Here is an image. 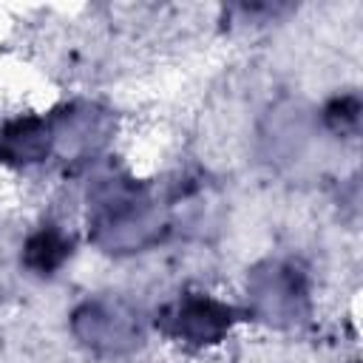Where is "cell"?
<instances>
[{"label":"cell","instance_id":"cell-2","mask_svg":"<svg viewBox=\"0 0 363 363\" xmlns=\"http://www.w3.org/2000/svg\"><path fill=\"white\" fill-rule=\"evenodd\" d=\"M315 309L312 278L295 258H261L244 275V320L289 332L309 323Z\"/></svg>","mask_w":363,"mask_h":363},{"label":"cell","instance_id":"cell-4","mask_svg":"<svg viewBox=\"0 0 363 363\" xmlns=\"http://www.w3.org/2000/svg\"><path fill=\"white\" fill-rule=\"evenodd\" d=\"M241 320L244 315L238 303L207 289H184L153 312L150 326L164 340L193 352H207L221 346Z\"/></svg>","mask_w":363,"mask_h":363},{"label":"cell","instance_id":"cell-5","mask_svg":"<svg viewBox=\"0 0 363 363\" xmlns=\"http://www.w3.org/2000/svg\"><path fill=\"white\" fill-rule=\"evenodd\" d=\"M51 130H54V159L82 164L99 162L116 133V113L88 96H71L48 108Z\"/></svg>","mask_w":363,"mask_h":363},{"label":"cell","instance_id":"cell-3","mask_svg":"<svg viewBox=\"0 0 363 363\" xmlns=\"http://www.w3.org/2000/svg\"><path fill=\"white\" fill-rule=\"evenodd\" d=\"M68 332L91 357L122 360L147 343L150 318L125 295L96 292L74 303L68 312Z\"/></svg>","mask_w":363,"mask_h":363},{"label":"cell","instance_id":"cell-6","mask_svg":"<svg viewBox=\"0 0 363 363\" xmlns=\"http://www.w3.org/2000/svg\"><path fill=\"white\" fill-rule=\"evenodd\" d=\"M54 159L48 111H20L0 119V167L34 170Z\"/></svg>","mask_w":363,"mask_h":363},{"label":"cell","instance_id":"cell-1","mask_svg":"<svg viewBox=\"0 0 363 363\" xmlns=\"http://www.w3.org/2000/svg\"><path fill=\"white\" fill-rule=\"evenodd\" d=\"M82 224L88 244L111 258L159 250L179 230L170 193L125 167H99L91 176Z\"/></svg>","mask_w":363,"mask_h":363},{"label":"cell","instance_id":"cell-8","mask_svg":"<svg viewBox=\"0 0 363 363\" xmlns=\"http://www.w3.org/2000/svg\"><path fill=\"white\" fill-rule=\"evenodd\" d=\"M360 94L357 91H337L332 94L318 113V128L337 139H354L360 130Z\"/></svg>","mask_w":363,"mask_h":363},{"label":"cell","instance_id":"cell-7","mask_svg":"<svg viewBox=\"0 0 363 363\" xmlns=\"http://www.w3.org/2000/svg\"><path fill=\"white\" fill-rule=\"evenodd\" d=\"M77 252V235L60 221H40L20 244V264L28 275L54 278Z\"/></svg>","mask_w":363,"mask_h":363}]
</instances>
